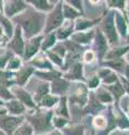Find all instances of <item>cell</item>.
Returning <instances> with one entry per match:
<instances>
[{"label": "cell", "instance_id": "2e32d148", "mask_svg": "<svg viewBox=\"0 0 129 135\" xmlns=\"http://www.w3.org/2000/svg\"><path fill=\"white\" fill-rule=\"evenodd\" d=\"M115 26L117 29V33L119 35V38H123L126 40L129 31H128V26H129V19L126 15L121 14L118 10H115Z\"/></svg>", "mask_w": 129, "mask_h": 135}, {"label": "cell", "instance_id": "f6af8a7d", "mask_svg": "<svg viewBox=\"0 0 129 135\" xmlns=\"http://www.w3.org/2000/svg\"><path fill=\"white\" fill-rule=\"evenodd\" d=\"M12 55H14V54H12L10 51H7L5 54H1V55H0V70H6L7 63L10 60V57Z\"/></svg>", "mask_w": 129, "mask_h": 135}, {"label": "cell", "instance_id": "74e56055", "mask_svg": "<svg viewBox=\"0 0 129 135\" xmlns=\"http://www.w3.org/2000/svg\"><path fill=\"white\" fill-rule=\"evenodd\" d=\"M92 124H93V127H94V131L95 132H99V131H103L107 125H108V120H107V117L105 115H99L94 116L93 117V120H92Z\"/></svg>", "mask_w": 129, "mask_h": 135}, {"label": "cell", "instance_id": "ac0fdd59", "mask_svg": "<svg viewBox=\"0 0 129 135\" xmlns=\"http://www.w3.org/2000/svg\"><path fill=\"white\" fill-rule=\"evenodd\" d=\"M29 64L34 68L35 70H39V71H52V70H56L54 65L51 63V61L47 59L46 54L45 53H38L36 56H34L29 62Z\"/></svg>", "mask_w": 129, "mask_h": 135}, {"label": "cell", "instance_id": "9f6ffc18", "mask_svg": "<svg viewBox=\"0 0 129 135\" xmlns=\"http://www.w3.org/2000/svg\"><path fill=\"white\" fill-rule=\"evenodd\" d=\"M34 135H51V133L49 134H34Z\"/></svg>", "mask_w": 129, "mask_h": 135}, {"label": "cell", "instance_id": "4316f807", "mask_svg": "<svg viewBox=\"0 0 129 135\" xmlns=\"http://www.w3.org/2000/svg\"><path fill=\"white\" fill-rule=\"evenodd\" d=\"M34 77L42 80V81L48 82L51 83L53 80H55L57 78L63 77V73L59 70H52V71H39V70H35Z\"/></svg>", "mask_w": 129, "mask_h": 135}, {"label": "cell", "instance_id": "e0dca14e", "mask_svg": "<svg viewBox=\"0 0 129 135\" xmlns=\"http://www.w3.org/2000/svg\"><path fill=\"white\" fill-rule=\"evenodd\" d=\"M94 35H95V28H92L86 32H74L71 35L70 40L75 42L79 45L83 46V47H85V46H90L92 44Z\"/></svg>", "mask_w": 129, "mask_h": 135}, {"label": "cell", "instance_id": "11a10c76", "mask_svg": "<svg viewBox=\"0 0 129 135\" xmlns=\"http://www.w3.org/2000/svg\"><path fill=\"white\" fill-rule=\"evenodd\" d=\"M126 40H127V43L129 44V34H128V36H127V38H126Z\"/></svg>", "mask_w": 129, "mask_h": 135}, {"label": "cell", "instance_id": "f907efd6", "mask_svg": "<svg viewBox=\"0 0 129 135\" xmlns=\"http://www.w3.org/2000/svg\"><path fill=\"white\" fill-rule=\"evenodd\" d=\"M51 135H63V133H62L61 131H59V129H54L53 132L51 133Z\"/></svg>", "mask_w": 129, "mask_h": 135}, {"label": "cell", "instance_id": "603a6c76", "mask_svg": "<svg viewBox=\"0 0 129 135\" xmlns=\"http://www.w3.org/2000/svg\"><path fill=\"white\" fill-rule=\"evenodd\" d=\"M73 33H74V22L65 20L64 24L62 25V27H60L55 32L56 40L57 42H64L66 40H69Z\"/></svg>", "mask_w": 129, "mask_h": 135}, {"label": "cell", "instance_id": "7c38bea8", "mask_svg": "<svg viewBox=\"0 0 129 135\" xmlns=\"http://www.w3.org/2000/svg\"><path fill=\"white\" fill-rule=\"evenodd\" d=\"M107 108V106H105L103 104H101L99 101V99L97 98L94 91H89V98H88V103H86L85 107L82 109L81 115H93L97 116L99 115L102 110H105Z\"/></svg>", "mask_w": 129, "mask_h": 135}, {"label": "cell", "instance_id": "8992f818", "mask_svg": "<svg viewBox=\"0 0 129 135\" xmlns=\"http://www.w3.org/2000/svg\"><path fill=\"white\" fill-rule=\"evenodd\" d=\"M93 46V52L95 53V56L98 57L99 60V63H101L105 59L107 52L109 51V47L110 45L108 43L107 38L105 37V35L102 34V32L100 31V28H95V35H94V38H93V42L92 44Z\"/></svg>", "mask_w": 129, "mask_h": 135}, {"label": "cell", "instance_id": "7402d4cb", "mask_svg": "<svg viewBox=\"0 0 129 135\" xmlns=\"http://www.w3.org/2000/svg\"><path fill=\"white\" fill-rule=\"evenodd\" d=\"M3 106L7 109L9 115H12V116H25L26 115L27 108L25 107L22 103H19L16 98L3 103Z\"/></svg>", "mask_w": 129, "mask_h": 135}, {"label": "cell", "instance_id": "7a4b0ae2", "mask_svg": "<svg viewBox=\"0 0 129 135\" xmlns=\"http://www.w3.org/2000/svg\"><path fill=\"white\" fill-rule=\"evenodd\" d=\"M54 116L53 109L37 108L32 113L25 115V120L32 126L34 134H49L54 128L52 126V117Z\"/></svg>", "mask_w": 129, "mask_h": 135}, {"label": "cell", "instance_id": "7dc6e473", "mask_svg": "<svg viewBox=\"0 0 129 135\" xmlns=\"http://www.w3.org/2000/svg\"><path fill=\"white\" fill-rule=\"evenodd\" d=\"M122 77L127 80V81L129 82V64H127L126 63V65H125V69H123V72H122Z\"/></svg>", "mask_w": 129, "mask_h": 135}, {"label": "cell", "instance_id": "f546056e", "mask_svg": "<svg viewBox=\"0 0 129 135\" xmlns=\"http://www.w3.org/2000/svg\"><path fill=\"white\" fill-rule=\"evenodd\" d=\"M95 96H97V98L99 99V101L101 104H103L105 106H110V105L113 104V98H112V96L110 95V92L108 91L105 87L100 86L97 90L94 91Z\"/></svg>", "mask_w": 129, "mask_h": 135}, {"label": "cell", "instance_id": "e575fe53", "mask_svg": "<svg viewBox=\"0 0 129 135\" xmlns=\"http://www.w3.org/2000/svg\"><path fill=\"white\" fill-rule=\"evenodd\" d=\"M126 3L127 1H125V0H108L107 8H108V10H118L121 14L127 16Z\"/></svg>", "mask_w": 129, "mask_h": 135}, {"label": "cell", "instance_id": "83f0119b", "mask_svg": "<svg viewBox=\"0 0 129 135\" xmlns=\"http://www.w3.org/2000/svg\"><path fill=\"white\" fill-rule=\"evenodd\" d=\"M62 10H63V17L64 20H69V22H75L76 19L83 17V15L80 11H78L76 9H74L72 6H70L68 2L63 0V7H62Z\"/></svg>", "mask_w": 129, "mask_h": 135}, {"label": "cell", "instance_id": "bcb514c9", "mask_svg": "<svg viewBox=\"0 0 129 135\" xmlns=\"http://www.w3.org/2000/svg\"><path fill=\"white\" fill-rule=\"evenodd\" d=\"M66 2H68L70 6H72L74 9H76L78 11H80L81 14L84 16V10H83V1H81V0H68Z\"/></svg>", "mask_w": 129, "mask_h": 135}, {"label": "cell", "instance_id": "3957f363", "mask_svg": "<svg viewBox=\"0 0 129 135\" xmlns=\"http://www.w3.org/2000/svg\"><path fill=\"white\" fill-rule=\"evenodd\" d=\"M100 31L105 35L110 46H117L119 43V35L115 26V10H107L101 18Z\"/></svg>", "mask_w": 129, "mask_h": 135}, {"label": "cell", "instance_id": "836d02e7", "mask_svg": "<svg viewBox=\"0 0 129 135\" xmlns=\"http://www.w3.org/2000/svg\"><path fill=\"white\" fill-rule=\"evenodd\" d=\"M59 100H60V97H56V96H54V95H47L45 98L40 101V103L37 105L39 108H43V109H54V107L57 105V103H59Z\"/></svg>", "mask_w": 129, "mask_h": 135}, {"label": "cell", "instance_id": "d4e9b609", "mask_svg": "<svg viewBox=\"0 0 129 135\" xmlns=\"http://www.w3.org/2000/svg\"><path fill=\"white\" fill-rule=\"evenodd\" d=\"M100 20H101V18L88 19L84 18V17H81V18H79L74 22V32H86L89 29H92Z\"/></svg>", "mask_w": 129, "mask_h": 135}, {"label": "cell", "instance_id": "ab89813d", "mask_svg": "<svg viewBox=\"0 0 129 135\" xmlns=\"http://www.w3.org/2000/svg\"><path fill=\"white\" fill-rule=\"evenodd\" d=\"M14 135H34V131H33L32 126L25 120L24 123L16 129Z\"/></svg>", "mask_w": 129, "mask_h": 135}, {"label": "cell", "instance_id": "f1b7e54d", "mask_svg": "<svg viewBox=\"0 0 129 135\" xmlns=\"http://www.w3.org/2000/svg\"><path fill=\"white\" fill-rule=\"evenodd\" d=\"M116 110L117 113H115L116 115V124H117V129H120V131H126L129 129V118L128 116L126 115L121 108L119 107H116Z\"/></svg>", "mask_w": 129, "mask_h": 135}, {"label": "cell", "instance_id": "cb8c5ba5", "mask_svg": "<svg viewBox=\"0 0 129 135\" xmlns=\"http://www.w3.org/2000/svg\"><path fill=\"white\" fill-rule=\"evenodd\" d=\"M53 112H54V115L64 117V118H66V119H70L71 115H70V107H69L68 96L61 97L59 103H57V105L54 107Z\"/></svg>", "mask_w": 129, "mask_h": 135}, {"label": "cell", "instance_id": "f35d334b", "mask_svg": "<svg viewBox=\"0 0 129 135\" xmlns=\"http://www.w3.org/2000/svg\"><path fill=\"white\" fill-rule=\"evenodd\" d=\"M71 124L70 119H66L64 117H61V116H56L54 115L52 117V126L54 129H59V131H62L63 128H65L68 125Z\"/></svg>", "mask_w": 129, "mask_h": 135}, {"label": "cell", "instance_id": "484cf974", "mask_svg": "<svg viewBox=\"0 0 129 135\" xmlns=\"http://www.w3.org/2000/svg\"><path fill=\"white\" fill-rule=\"evenodd\" d=\"M129 50V44L126 46H116V47L109 49L107 52L103 61H112V60H119V59H123L126 53Z\"/></svg>", "mask_w": 129, "mask_h": 135}, {"label": "cell", "instance_id": "b9f144b4", "mask_svg": "<svg viewBox=\"0 0 129 135\" xmlns=\"http://www.w3.org/2000/svg\"><path fill=\"white\" fill-rule=\"evenodd\" d=\"M15 97L12 95V92L10 91V88H7L5 86H0V100L2 103H6L8 100L14 99Z\"/></svg>", "mask_w": 129, "mask_h": 135}, {"label": "cell", "instance_id": "4fadbf2b", "mask_svg": "<svg viewBox=\"0 0 129 135\" xmlns=\"http://www.w3.org/2000/svg\"><path fill=\"white\" fill-rule=\"evenodd\" d=\"M63 78L69 80L70 82H81L85 83L86 79L84 77V68H83L82 62H78L74 65H72L63 73Z\"/></svg>", "mask_w": 129, "mask_h": 135}, {"label": "cell", "instance_id": "5bb4252c", "mask_svg": "<svg viewBox=\"0 0 129 135\" xmlns=\"http://www.w3.org/2000/svg\"><path fill=\"white\" fill-rule=\"evenodd\" d=\"M34 73H35V69L33 68L29 63H26L20 68V69L15 72V84L16 86H19V87H25L26 84L28 83V81L34 77Z\"/></svg>", "mask_w": 129, "mask_h": 135}, {"label": "cell", "instance_id": "44dd1931", "mask_svg": "<svg viewBox=\"0 0 129 135\" xmlns=\"http://www.w3.org/2000/svg\"><path fill=\"white\" fill-rule=\"evenodd\" d=\"M102 87H105L106 89L110 92V95L112 96V98H113V106L119 107L120 101H121V99L126 96L125 90H123V87H122L121 82H120V80L117 81L116 83H113V84H110V86H102Z\"/></svg>", "mask_w": 129, "mask_h": 135}, {"label": "cell", "instance_id": "6da1fadb", "mask_svg": "<svg viewBox=\"0 0 129 135\" xmlns=\"http://www.w3.org/2000/svg\"><path fill=\"white\" fill-rule=\"evenodd\" d=\"M46 15L35 10L33 7L28 5V8L19 15L10 19L12 23H16V26L22 28L23 35L25 41H28L36 37L38 35H43L45 20H46Z\"/></svg>", "mask_w": 129, "mask_h": 135}, {"label": "cell", "instance_id": "d590c367", "mask_svg": "<svg viewBox=\"0 0 129 135\" xmlns=\"http://www.w3.org/2000/svg\"><path fill=\"white\" fill-rule=\"evenodd\" d=\"M23 65H24V61H23L22 57H19V56H17V55H12V56L10 57V60L8 61V63H7L6 70L9 71V72L15 73V72H17V71H18Z\"/></svg>", "mask_w": 129, "mask_h": 135}, {"label": "cell", "instance_id": "c3c4849f", "mask_svg": "<svg viewBox=\"0 0 129 135\" xmlns=\"http://www.w3.org/2000/svg\"><path fill=\"white\" fill-rule=\"evenodd\" d=\"M109 135H129V133H128V132H126V131L115 129V131H112V132H111Z\"/></svg>", "mask_w": 129, "mask_h": 135}, {"label": "cell", "instance_id": "9c48e42d", "mask_svg": "<svg viewBox=\"0 0 129 135\" xmlns=\"http://www.w3.org/2000/svg\"><path fill=\"white\" fill-rule=\"evenodd\" d=\"M32 79H33V81H34V83L36 84V86L32 87V88H30V86H28L29 88H26V89L32 95L33 99H34L36 105H38L40 101L45 98V97L51 94V92H49V83L45 82V81H42V80L37 79L35 77H33ZM37 107H38V106H37Z\"/></svg>", "mask_w": 129, "mask_h": 135}, {"label": "cell", "instance_id": "d6a6232c", "mask_svg": "<svg viewBox=\"0 0 129 135\" xmlns=\"http://www.w3.org/2000/svg\"><path fill=\"white\" fill-rule=\"evenodd\" d=\"M63 135H86L85 128L82 124H70L61 131Z\"/></svg>", "mask_w": 129, "mask_h": 135}, {"label": "cell", "instance_id": "681fc988", "mask_svg": "<svg viewBox=\"0 0 129 135\" xmlns=\"http://www.w3.org/2000/svg\"><path fill=\"white\" fill-rule=\"evenodd\" d=\"M0 41H3V42H7L8 43V38L6 37L5 32H3V29L1 27H0Z\"/></svg>", "mask_w": 129, "mask_h": 135}, {"label": "cell", "instance_id": "7bdbcfd3", "mask_svg": "<svg viewBox=\"0 0 129 135\" xmlns=\"http://www.w3.org/2000/svg\"><path fill=\"white\" fill-rule=\"evenodd\" d=\"M51 51L55 53L56 55H59L60 57H62L63 60H64V57L66 56V54H68V51H66L65 46H64V44L62 43V42H57V43L55 44V46H54Z\"/></svg>", "mask_w": 129, "mask_h": 135}, {"label": "cell", "instance_id": "60d3db41", "mask_svg": "<svg viewBox=\"0 0 129 135\" xmlns=\"http://www.w3.org/2000/svg\"><path fill=\"white\" fill-rule=\"evenodd\" d=\"M100 83H101V80L97 74H94L89 80H86L85 86L89 89V91H95L100 87Z\"/></svg>", "mask_w": 129, "mask_h": 135}, {"label": "cell", "instance_id": "8d00e7d4", "mask_svg": "<svg viewBox=\"0 0 129 135\" xmlns=\"http://www.w3.org/2000/svg\"><path fill=\"white\" fill-rule=\"evenodd\" d=\"M46 54V56L49 61H51V63L56 66L57 69H59V71H61L62 73H63V68H64V60L62 57H60L59 55H56L54 52H52V51H48V52L45 53Z\"/></svg>", "mask_w": 129, "mask_h": 135}, {"label": "cell", "instance_id": "30bf717a", "mask_svg": "<svg viewBox=\"0 0 129 135\" xmlns=\"http://www.w3.org/2000/svg\"><path fill=\"white\" fill-rule=\"evenodd\" d=\"M44 35H38L36 37L26 41L25 43V50H24V54H23V61L24 63L29 62L34 56H36L37 54L40 52V46H42V42H43Z\"/></svg>", "mask_w": 129, "mask_h": 135}, {"label": "cell", "instance_id": "db71d44e", "mask_svg": "<svg viewBox=\"0 0 129 135\" xmlns=\"http://www.w3.org/2000/svg\"><path fill=\"white\" fill-rule=\"evenodd\" d=\"M0 135H6V134H5V133H3V132H2V131H1V129H0Z\"/></svg>", "mask_w": 129, "mask_h": 135}, {"label": "cell", "instance_id": "f5cc1de1", "mask_svg": "<svg viewBox=\"0 0 129 135\" xmlns=\"http://www.w3.org/2000/svg\"><path fill=\"white\" fill-rule=\"evenodd\" d=\"M90 135H95V132H94V129H92V131H91V133H90Z\"/></svg>", "mask_w": 129, "mask_h": 135}, {"label": "cell", "instance_id": "1f68e13d", "mask_svg": "<svg viewBox=\"0 0 129 135\" xmlns=\"http://www.w3.org/2000/svg\"><path fill=\"white\" fill-rule=\"evenodd\" d=\"M56 43H57V40H56L55 32L44 35V38H43L42 46H40V52L46 53V52H48V51H51L54 46H55Z\"/></svg>", "mask_w": 129, "mask_h": 135}, {"label": "cell", "instance_id": "5b68a950", "mask_svg": "<svg viewBox=\"0 0 129 135\" xmlns=\"http://www.w3.org/2000/svg\"><path fill=\"white\" fill-rule=\"evenodd\" d=\"M25 43H26V41L24 38L22 28L19 26H16L11 38L8 41V43H7V47L10 50V52L14 54V55L23 57L24 50H25Z\"/></svg>", "mask_w": 129, "mask_h": 135}, {"label": "cell", "instance_id": "816d5d0a", "mask_svg": "<svg viewBox=\"0 0 129 135\" xmlns=\"http://www.w3.org/2000/svg\"><path fill=\"white\" fill-rule=\"evenodd\" d=\"M123 59H125V61H126L127 64H129V50H128V52L126 53V55L123 56Z\"/></svg>", "mask_w": 129, "mask_h": 135}, {"label": "cell", "instance_id": "8fae6325", "mask_svg": "<svg viewBox=\"0 0 129 135\" xmlns=\"http://www.w3.org/2000/svg\"><path fill=\"white\" fill-rule=\"evenodd\" d=\"M28 8V3L23 0H7L3 1V9L2 14L8 19H12L14 17L19 15L20 12L26 10Z\"/></svg>", "mask_w": 129, "mask_h": 135}, {"label": "cell", "instance_id": "277c9868", "mask_svg": "<svg viewBox=\"0 0 129 135\" xmlns=\"http://www.w3.org/2000/svg\"><path fill=\"white\" fill-rule=\"evenodd\" d=\"M63 0H59L55 7L53 8L52 11H49L46 15V20H45V27L43 35H46L49 33L56 32L60 27H62V25L64 24V17H63Z\"/></svg>", "mask_w": 129, "mask_h": 135}, {"label": "cell", "instance_id": "ee69618b", "mask_svg": "<svg viewBox=\"0 0 129 135\" xmlns=\"http://www.w3.org/2000/svg\"><path fill=\"white\" fill-rule=\"evenodd\" d=\"M82 59H83V62L84 63H86V64H91V63L94 62L97 56H95V53L92 51V49H88L83 52Z\"/></svg>", "mask_w": 129, "mask_h": 135}, {"label": "cell", "instance_id": "52a82bcc", "mask_svg": "<svg viewBox=\"0 0 129 135\" xmlns=\"http://www.w3.org/2000/svg\"><path fill=\"white\" fill-rule=\"evenodd\" d=\"M25 122V116H12V115H3L0 116V129L6 135H14L20 125Z\"/></svg>", "mask_w": 129, "mask_h": 135}, {"label": "cell", "instance_id": "ffe728a7", "mask_svg": "<svg viewBox=\"0 0 129 135\" xmlns=\"http://www.w3.org/2000/svg\"><path fill=\"white\" fill-rule=\"evenodd\" d=\"M97 75L100 78L101 83L103 84V86H110V84H113L117 81H119V75L116 72H113L112 70L108 69V68L100 66Z\"/></svg>", "mask_w": 129, "mask_h": 135}, {"label": "cell", "instance_id": "ba28073f", "mask_svg": "<svg viewBox=\"0 0 129 135\" xmlns=\"http://www.w3.org/2000/svg\"><path fill=\"white\" fill-rule=\"evenodd\" d=\"M10 91L12 92V95L16 99H17L19 103H22L25 107L29 110H35L38 107H37L36 103L33 99L32 95L28 92V90L25 87H19L14 84L12 87H10Z\"/></svg>", "mask_w": 129, "mask_h": 135}, {"label": "cell", "instance_id": "9a60e30c", "mask_svg": "<svg viewBox=\"0 0 129 135\" xmlns=\"http://www.w3.org/2000/svg\"><path fill=\"white\" fill-rule=\"evenodd\" d=\"M70 89H71V82L69 80L64 79L63 77L53 80L49 83V92H51V95L60 97V98L68 95Z\"/></svg>", "mask_w": 129, "mask_h": 135}, {"label": "cell", "instance_id": "4dcf8cb0", "mask_svg": "<svg viewBox=\"0 0 129 135\" xmlns=\"http://www.w3.org/2000/svg\"><path fill=\"white\" fill-rule=\"evenodd\" d=\"M0 27L3 29V32H5V35L6 37L9 41L11 38L12 34H14V31H15V26L12 22L10 19H8L7 17L2 14L1 11H0Z\"/></svg>", "mask_w": 129, "mask_h": 135}, {"label": "cell", "instance_id": "6f0895ef", "mask_svg": "<svg viewBox=\"0 0 129 135\" xmlns=\"http://www.w3.org/2000/svg\"><path fill=\"white\" fill-rule=\"evenodd\" d=\"M2 104H3V103H2V101H1V100H0V105H2Z\"/></svg>", "mask_w": 129, "mask_h": 135}, {"label": "cell", "instance_id": "d6986e66", "mask_svg": "<svg viewBox=\"0 0 129 135\" xmlns=\"http://www.w3.org/2000/svg\"><path fill=\"white\" fill-rule=\"evenodd\" d=\"M30 7H33L35 10L43 12V14H48L49 11L53 10L57 1L55 0H27L26 1Z\"/></svg>", "mask_w": 129, "mask_h": 135}]
</instances>
